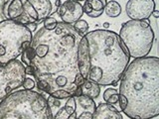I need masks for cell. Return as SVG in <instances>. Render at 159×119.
Segmentation results:
<instances>
[{"label": "cell", "instance_id": "52a82bcc", "mask_svg": "<svg viewBox=\"0 0 159 119\" xmlns=\"http://www.w3.org/2000/svg\"><path fill=\"white\" fill-rule=\"evenodd\" d=\"M25 77V66L18 60L6 64H0V100L22 86Z\"/></svg>", "mask_w": 159, "mask_h": 119}, {"label": "cell", "instance_id": "44dd1931", "mask_svg": "<svg viewBox=\"0 0 159 119\" xmlns=\"http://www.w3.org/2000/svg\"><path fill=\"white\" fill-rule=\"evenodd\" d=\"M33 56H34V50H33L31 45H30V47H28L21 55V60H22L21 63L24 64L25 67L31 66Z\"/></svg>", "mask_w": 159, "mask_h": 119}, {"label": "cell", "instance_id": "83f0119b", "mask_svg": "<svg viewBox=\"0 0 159 119\" xmlns=\"http://www.w3.org/2000/svg\"><path fill=\"white\" fill-rule=\"evenodd\" d=\"M152 15L155 18H158L159 17V11H157V10H154V11L152 12Z\"/></svg>", "mask_w": 159, "mask_h": 119}, {"label": "cell", "instance_id": "2e32d148", "mask_svg": "<svg viewBox=\"0 0 159 119\" xmlns=\"http://www.w3.org/2000/svg\"><path fill=\"white\" fill-rule=\"evenodd\" d=\"M106 4L107 0H84L83 5L84 13L89 17L98 18L103 13Z\"/></svg>", "mask_w": 159, "mask_h": 119}, {"label": "cell", "instance_id": "30bf717a", "mask_svg": "<svg viewBox=\"0 0 159 119\" xmlns=\"http://www.w3.org/2000/svg\"><path fill=\"white\" fill-rule=\"evenodd\" d=\"M58 13L62 20L61 22L72 25L83 17V5L75 0H67L64 3H61L58 9Z\"/></svg>", "mask_w": 159, "mask_h": 119}, {"label": "cell", "instance_id": "5bb4252c", "mask_svg": "<svg viewBox=\"0 0 159 119\" xmlns=\"http://www.w3.org/2000/svg\"><path fill=\"white\" fill-rule=\"evenodd\" d=\"M77 64L80 73L82 74L84 79H87L89 73V44L88 40L84 37H82L80 40L78 46V56Z\"/></svg>", "mask_w": 159, "mask_h": 119}, {"label": "cell", "instance_id": "5b68a950", "mask_svg": "<svg viewBox=\"0 0 159 119\" xmlns=\"http://www.w3.org/2000/svg\"><path fill=\"white\" fill-rule=\"evenodd\" d=\"M33 35L28 26L12 20L0 22V64H6L18 57L32 43Z\"/></svg>", "mask_w": 159, "mask_h": 119}, {"label": "cell", "instance_id": "9a60e30c", "mask_svg": "<svg viewBox=\"0 0 159 119\" xmlns=\"http://www.w3.org/2000/svg\"><path fill=\"white\" fill-rule=\"evenodd\" d=\"M93 119H123L122 115L112 104L101 103L96 107Z\"/></svg>", "mask_w": 159, "mask_h": 119}, {"label": "cell", "instance_id": "277c9868", "mask_svg": "<svg viewBox=\"0 0 159 119\" xmlns=\"http://www.w3.org/2000/svg\"><path fill=\"white\" fill-rule=\"evenodd\" d=\"M0 119H52L47 98L37 91L20 89L0 100Z\"/></svg>", "mask_w": 159, "mask_h": 119}, {"label": "cell", "instance_id": "f1b7e54d", "mask_svg": "<svg viewBox=\"0 0 159 119\" xmlns=\"http://www.w3.org/2000/svg\"><path fill=\"white\" fill-rule=\"evenodd\" d=\"M75 1H78V2H81V1H84V0H75Z\"/></svg>", "mask_w": 159, "mask_h": 119}, {"label": "cell", "instance_id": "484cf974", "mask_svg": "<svg viewBox=\"0 0 159 119\" xmlns=\"http://www.w3.org/2000/svg\"><path fill=\"white\" fill-rule=\"evenodd\" d=\"M84 82V78L83 77V76L81 73H79L78 76L76 77V78H75V86H76L77 87L82 86Z\"/></svg>", "mask_w": 159, "mask_h": 119}, {"label": "cell", "instance_id": "8992f818", "mask_svg": "<svg viewBox=\"0 0 159 119\" xmlns=\"http://www.w3.org/2000/svg\"><path fill=\"white\" fill-rule=\"evenodd\" d=\"M118 36L129 57L133 59L147 57L153 46L154 32L145 20L125 22L121 26Z\"/></svg>", "mask_w": 159, "mask_h": 119}, {"label": "cell", "instance_id": "4316f807", "mask_svg": "<svg viewBox=\"0 0 159 119\" xmlns=\"http://www.w3.org/2000/svg\"><path fill=\"white\" fill-rule=\"evenodd\" d=\"M25 73L26 76H34V68L31 66L25 67Z\"/></svg>", "mask_w": 159, "mask_h": 119}, {"label": "cell", "instance_id": "4fadbf2b", "mask_svg": "<svg viewBox=\"0 0 159 119\" xmlns=\"http://www.w3.org/2000/svg\"><path fill=\"white\" fill-rule=\"evenodd\" d=\"M75 99H76V109L74 113L75 119H93V112L97 107L93 99L83 94L75 96Z\"/></svg>", "mask_w": 159, "mask_h": 119}, {"label": "cell", "instance_id": "e0dca14e", "mask_svg": "<svg viewBox=\"0 0 159 119\" xmlns=\"http://www.w3.org/2000/svg\"><path fill=\"white\" fill-rule=\"evenodd\" d=\"M81 88H82L83 95H86L92 99L97 98L99 95V92H101V86L98 83L89 81L88 78L84 79Z\"/></svg>", "mask_w": 159, "mask_h": 119}, {"label": "cell", "instance_id": "7a4b0ae2", "mask_svg": "<svg viewBox=\"0 0 159 119\" xmlns=\"http://www.w3.org/2000/svg\"><path fill=\"white\" fill-rule=\"evenodd\" d=\"M119 94L126 98L124 114L130 119H151L159 114V59H134L121 77Z\"/></svg>", "mask_w": 159, "mask_h": 119}, {"label": "cell", "instance_id": "d6986e66", "mask_svg": "<svg viewBox=\"0 0 159 119\" xmlns=\"http://www.w3.org/2000/svg\"><path fill=\"white\" fill-rule=\"evenodd\" d=\"M103 99L108 104H116L118 102L119 92L114 88H107L103 92Z\"/></svg>", "mask_w": 159, "mask_h": 119}, {"label": "cell", "instance_id": "603a6c76", "mask_svg": "<svg viewBox=\"0 0 159 119\" xmlns=\"http://www.w3.org/2000/svg\"><path fill=\"white\" fill-rule=\"evenodd\" d=\"M49 95H51L55 98H67V97H70V96H73V94L69 91H66V90H63V89H59V90H56L52 92L51 94H49Z\"/></svg>", "mask_w": 159, "mask_h": 119}, {"label": "cell", "instance_id": "6da1fadb", "mask_svg": "<svg viewBox=\"0 0 159 119\" xmlns=\"http://www.w3.org/2000/svg\"><path fill=\"white\" fill-rule=\"evenodd\" d=\"M81 36L72 25L58 22L56 28H41L33 36L34 56L31 67L38 89L48 94L63 89L73 94L75 78L80 73L77 64Z\"/></svg>", "mask_w": 159, "mask_h": 119}, {"label": "cell", "instance_id": "d4e9b609", "mask_svg": "<svg viewBox=\"0 0 159 119\" xmlns=\"http://www.w3.org/2000/svg\"><path fill=\"white\" fill-rule=\"evenodd\" d=\"M118 102H119V108H120V110H124L126 107V98L124 97L122 94H119V99H118Z\"/></svg>", "mask_w": 159, "mask_h": 119}, {"label": "cell", "instance_id": "9c48e42d", "mask_svg": "<svg viewBox=\"0 0 159 119\" xmlns=\"http://www.w3.org/2000/svg\"><path fill=\"white\" fill-rule=\"evenodd\" d=\"M154 10V0H128L125 5L126 14L131 20H146Z\"/></svg>", "mask_w": 159, "mask_h": 119}, {"label": "cell", "instance_id": "ac0fdd59", "mask_svg": "<svg viewBox=\"0 0 159 119\" xmlns=\"http://www.w3.org/2000/svg\"><path fill=\"white\" fill-rule=\"evenodd\" d=\"M103 12L106 13L108 17L116 18V17H118L119 15L121 14V6L119 5L118 2L111 0V1L107 2L106 6H104Z\"/></svg>", "mask_w": 159, "mask_h": 119}, {"label": "cell", "instance_id": "7c38bea8", "mask_svg": "<svg viewBox=\"0 0 159 119\" xmlns=\"http://www.w3.org/2000/svg\"><path fill=\"white\" fill-rule=\"evenodd\" d=\"M3 14L7 20H12L17 23L28 26L29 22L25 16L22 0H8L3 5Z\"/></svg>", "mask_w": 159, "mask_h": 119}, {"label": "cell", "instance_id": "8fae6325", "mask_svg": "<svg viewBox=\"0 0 159 119\" xmlns=\"http://www.w3.org/2000/svg\"><path fill=\"white\" fill-rule=\"evenodd\" d=\"M36 13L39 23L44 19L51 17V15L56 13L61 5V0H28Z\"/></svg>", "mask_w": 159, "mask_h": 119}, {"label": "cell", "instance_id": "ba28073f", "mask_svg": "<svg viewBox=\"0 0 159 119\" xmlns=\"http://www.w3.org/2000/svg\"><path fill=\"white\" fill-rule=\"evenodd\" d=\"M47 103L52 119H70L74 116L75 109H76L75 96H70L67 98H55L49 95Z\"/></svg>", "mask_w": 159, "mask_h": 119}, {"label": "cell", "instance_id": "ffe728a7", "mask_svg": "<svg viewBox=\"0 0 159 119\" xmlns=\"http://www.w3.org/2000/svg\"><path fill=\"white\" fill-rule=\"evenodd\" d=\"M72 26L81 37H84L89 33V24L86 20H78V21L75 22Z\"/></svg>", "mask_w": 159, "mask_h": 119}, {"label": "cell", "instance_id": "3957f363", "mask_svg": "<svg viewBox=\"0 0 159 119\" xmlns=\"http://www.w3.org/2000/svg\"><path fill=\"white\" fill-rule=\"evenodd\" d=\"M89 53L88 79L98 86H116L130 57L119 36L108 30H93L86 35Z\"/></svg>", "mask_w": 159, "mask_h": 119}, {"label": "cell", "instance_id": "cb8c5ba5", "mask_svg": "<svg viewBox=\"0 0 159 119\" xmlns=\"http://www.w3.org/2000/svg\"><path fill=\"white\" fill-rule=\"evenodd\" d=\"M36 82H34V79L31 77H25L24 78V82L22 83V86L23 89H27V90H33V88L35 87V84Z\"/></svg>", "mask_w": 159, "mask_h": 119}, {"label": "cell", "instance_id": "7402d4cb", "mask_svg": "<svg viewBox=\"0 0 159 119\" xmlns=\"http://www.w3.org/2000/svg\"><path fill=\"white\" fill-rule=\"evenodd\" d=\"M58 25V21L53 17H48L43 20V27L47 30H53Z\"/></svg>", "mask_w": 159, "mask_h": 119}]
</instances>
